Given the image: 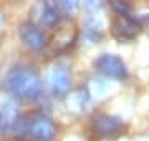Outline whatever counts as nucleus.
Masks as SVG:
<instances>
[{"label": "nucleus", "mask_w": 149, "mask_h": 141, "mask_svg": "<svg viewBox=\"0 0 149 141\" xmlns=\"http://www.w3.org/2000/svg\"><path fill=\"white\" fill-rule=\"evenodd\" d=\"M113 33L119 40H131L138 33V23H136V20L129 18L128 15L119 17L118 20L113 22Z\"/></svg>", "instance_id": "nucleus-7"}, {"label": "nucleus", "mask_w": 149, "mask_h": 141, "mask_svg": "<svg viewBox=\"0 0 149 141\" xmlns=\"http://www.w3.org/2000/svg\"><path fill=\"white\" fill-rule=\"evenodd\" d=\"M2 23H3V15L0 13V27H2Z\"/></svg>", "instance_id": "nucleus-10"}, {"label": "nucleus", "mask_w": 149, "mask_h": 141, "mask_svg": "<svg viewBox=\"0 0 149 141\" xmlns=\"http://www.w3.org/2000/svg\"><path fill=\"white\" fill-rule=\"evenodd\" d=\"M95 68L106 78L124 80L128 76V66L121 57L114 53H103L95 60Z\"/></svg>", "instance_id": "nucleus-3"}, {"label": "nucleus", "mask_w": 149, "mask_h": 141, "mask_svg": "<svg viewBox=\"0 0 149 141\" xmlns=\"http://www.w3.org/2000/svg\"><path fill=\"white\" fill-rule=\"evenodd\" d=\"M18 35H20L22 43L28 47L30 50H35V52H40L47 47V35L42 30L40 25L33 22H23L20 25V30H18Z\"/></svg>", "instance_id": "nucleus-4"}, {"label": "nucleus", "mask_w": 149, "mask_h": 141, "mask_svg": "<svg viewBox=\"0 0 149 141\" xmlns=\"http://www.w3.org/2000/svg\"><path fill=\"white\" fill-rule=\"evenodd\" d=\"M18 114L15 113V105L10 101H2L0 103V135L10 131L12 125Z\"/></svg>", "instance_id": "nucleus-9"}, {"label": "nucleus", "mask_w": 149, "mask_h": 141, "mask_svg": "<svg viewBox=\"0 0 149 141\" xmlns=\"http://www.w3.org/2000/svg\"><path fill=\"white\" fill-rule=\"evenodd\" d=\"M2 85L8 95L18 100L35 101L43 95V82L40 73L35 68L27 65L12 66L3 76Z\"/></svg>", "instance_id": "nucleus-1"}, {"label": "nucleus", "mask_w": 149, "mask_h": 141, "mask_svg": "<svg viewBox=\"0 0 149 141\" xmlns=\"http://www.w3.org/2000/svg\"><path fill=\"white\" fill-rule=\"evenodd\" d=\"M61 18V10H60L58 3L53 2H43L40 5V13H38V20L43 27L52 28L60 22Z\"/></svg>", "instance_id": "nucleus-8"}, {"label": "nucleus", "mask_w": 149, "mask_h": 141, "mask_svg": "<svg viewBox=\"0 0 149 141\" xmlns=\"http://www.w3.org/2000/svg\"><path fill=\"white\" fill-rule=\"evenodd\" d=\"M70 85H71V76H70L68 68L63 65H55L48 75L50 91L55 96H65L70 90Z\"/></svg>", "instance_id": "nucleus-6"}, {"label": "nucleus", "mask_w": 149, "mask_h": 141, "mask_svg": "<svg viewBox=\"0 0 149 141\" xmlns=\"http://www.w3.org/2000/svg\"><path fill=\"white\" fill-rule=\"evenodd\" d=\"M91 126L98 136L101 138H109V136H116L118 133H121L123 130V121L113 114L100 113L95 114L91 119Z\"/></svg>", "instance_id": "nucleus-5"}, {"label": "nucleus", "mask_w": 149, "mask_h": 141, "mask_svg": "<svg viewBox=\"0 0 149 141\" xmlns=\"http://www.w3.org/2000/svg\"><path fill=\"white\" fill-rule=\"evenodd\" d=\"M10 133L18 141H53L56 138V126L42 113H25L15 118Z\"/></svg>", "instance_id": "nucleus-2"}]
</instances>
